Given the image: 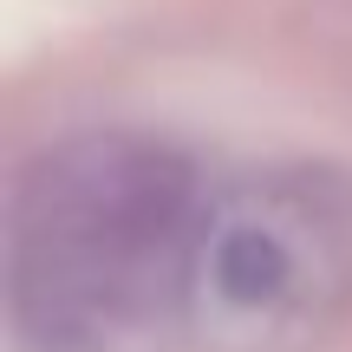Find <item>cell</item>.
<instances>
[{
    "label": "cell",
    "instance_id": "6da1fadb",
    "mask_svg": "<svg viewBox=\"0 0 352 352\" xmlns=\"http://www.w3.org/2000/svg\"><path fill=\"white\" fill-rule=\"evenodd\" d=\"M196 209V164L164 138L91 131L39 151L13 183L20 320L46 340L91 333L183 254Z\"/></svg>",
    "mask_w": 352,
    "mask_h": 352
},
{
    "label": "cell",
    "instance_id": "7a4b0ae2",
    "mask_svg": "<svg viewBox=\"0 0 352 352\" xmlns=\"http://www.w3.org/2000/svg\"><path fill=\"white\" fill-rule=\"evenodd\" d=\"M202 280L228 314H261V307H280L294 294L300 261H294V241L280 228L241 215L202 241Z\"/></svg>",
    "mask_w": 352,
    "mask_h": 352
}]
</instances>
